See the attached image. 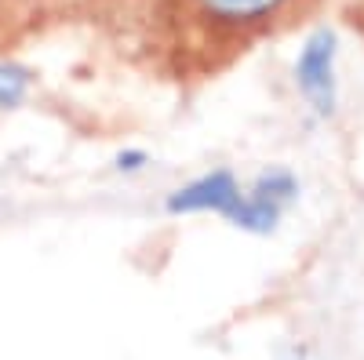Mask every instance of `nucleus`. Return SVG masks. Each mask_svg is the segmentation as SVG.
Listing matches in <instances>:
<instances>
[{
    "label": "nucleus",
    "instance_id": "f257e3e1",
    "mask_svg": "<svg viewBox=\"0 0 364 360\" xmlns=\"http://www.w3.org/2000/svg\"><path fill=\"white\" fill-rule=\"evenodd\" d=\"M321 0H154L157 18H168L200 51H245L310 15Z\"/></svg>",
    "mask_w": 364,
    "mask_h": 360
},
{
    "label": "nucleus",
    "instance_id": "f03ea898",
    "mask_svg": "<svg viewBox=\"0 0 364 360\" xmlns=\"http://www.w3.org/2000/svg\"><path fill=\"white\" fill-rule=\"evenodd\" d=\"M295 92L317 120H331L339 113V40L328 26L314 29L299 48Z\"/></svg>",
    "mask_w": 364,
    "mask_h": 360
},
{
    "label": "nucleus",
    "instance_id": "7ed1b4c3",
    "mask_svg": "<svg viewBox=\"0 0 364 360\" xmlns=\"http://www.w3.org/2000/svg\"><path fill=\"white\" fill-rule=\"evenodd\" d=\"M302 182L288 168H269L262 171L252 186H245V207L237 215V229H245L252 236H269L281 229V219L288 215V207L299 200Z\"/></svg>",
    "mask_w": 364,
    "mask_h": 360
},
{
    "label": "nucleus",
    "instance_id": "20e7f679",
    "mask_svg": "<svg viewBox=\"0 0 364 360\" xmlns=\"http://www.w3.org/2000/svg\"><path fill=\"white\" fill-rule=\"evenodd\" d=\"M240 207H245V186L237 182V175L230 168H215L208 175H197L193 182L171 190L168 200H164L168 215H219L230 226L237 222Z\"/></svg>",
    "mask_w": 364,
    "mask_h": 360
},
{
    "label": "nucleus",
    "instance_id": "39448f33",
    "mask_svg": "<svg viewBox=\"0 0 364 360\" xmlns=\"http://www.w3.org/2000/svg\"><path fill=\"white\" fill-rule=\"evenodd\" d=\"M33 92V73L18 62H0V109H18Z\"/></svg>",
    "mask_w": 364,
    "mask_h": 360
},
{
    "label": "nucleus",
    "instance_id": "423d86ee",
    "mask_svg": "<svg viewBox=\"0 0 364 360\" xmlns=\"http://www.w3.org/2000/svg\"><path fill=\"white\" fill-rule=\"evenodd\" d=\"M146 164H149L146 149H120V153L113 157V168H117L120 175H139Z\"/></svg>",
    "mask_w": 364,
    "mask_h": 360
},
{
    "label": "nucleus",
    "instance_id": "0eeeda50",
    "mask_svg": "<svg viewBox=\"0 0 364 360\" xmlns=\"http://www.w3.org/2000/svg\"><path fill=\"white\" fill-rule=\"evenodd\" d=\"M360 18H364V0H360Z\"/></svg>",
    "mask_w": 364,
    "mask_h": 360
},
{
    "label": "nucleus",
    "instance_id": "6e6552de",
    "mask_svg": "<svg viewBox=\"0 0 364 360\" xmlns=\"http://www.w3.org/2000/svg\"><path fill=\"white\" fill-rule=\"evenodd\" d=\"M4 4H8V0H0V8H4Z\"/></svg>",
    "mask_w": 364,
    "mask_h": 360
}]
</instances>
